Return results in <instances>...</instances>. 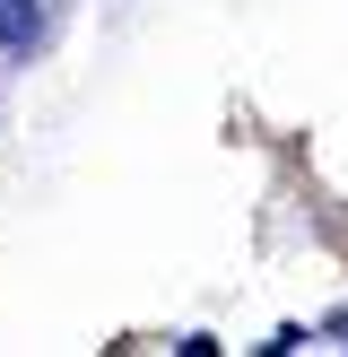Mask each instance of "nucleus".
Masks as SVG:
<instances>
[{
	"label": "nucleus",
	"mask_w": 348,
	"mask_h": 357,
	"mask_svg": "<svg viewBox=\"0 0 348 357\" xmlns=\"http://www.w3.org/2000/svg\"><path fill=\"white\" fill-rule=\"evenodd\" d=\"M35 35V0H0V44H26Z\"/></svg>",
	"instance_id": "obj_1"
}]
</instances>
